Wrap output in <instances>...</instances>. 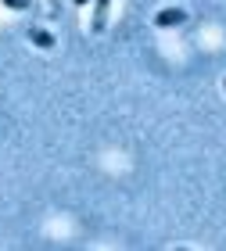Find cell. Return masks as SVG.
I'll use <instances>...</instances> for the list:
<instances>
[{
    "label": "cell",
    "mask_w": 226,
    "mask_h": 251,
    "mask_svg": "<svg viewBox=\"0 0 226 251\" xmlns=\"http://www.w3.org/2000/svg\"><path fill=\"white\" fill-rule=\"evenodd\" d=\"M183 22H187V11H179V7H165V11L154 15L158 29H173V25H183Z\"/></svg>",
    "instance_id": "1"
},
{
    "label": "cell",
    "mask_w": 226,
    "mask_h": 251,
    "mask_svg": "<svg viewBox=\"0 0 226 251\" xmlns=\"http://www.w3.org/2000/svg\"><path fill=\"white\" fill-rule=\"evenodd\" d=\"M108 7H111V0H94V22H90V29H94V32H104Z\"/></svg>",
    "instance_id": "2"
},
{
    "label": "cell",
    "mask_w": 226,
    "mask_h": 251,
    "mask_svg": "<svg viewBox=\"0 0 226 251\" xmlns=\"http://www.w3.org/2000/svg\"><path fill=\"white\" fill-rule=\"evenodd\" d=\"M29 43H32V47H40V50H54V36L47 29H29Z\"/></svg>",
    "instance_id": "3"
},
{
    "label": "cell",
    "mask_w": 226,
    "mask_h": 251,
    "mask_svg": "<svg viewBox=\"0 0 226 251\" xmlns=\"http://www.w3.org/2000/svg\"><path fill=\"white\" fill-rule=\"evenodd\" d=\"M4 4H7L11 11H25V7H29V0H4Z\"/></svg>",
    "instance_id": "4"
},
{
    "label": "cell",
    "mask_w": 226,
    "mask_h": 251,
    "mask_svg": "<svg viewBox=\"0 0 226 251\" xmlns=\"http://www.w3.org/2000/svg\"><path fill=\"white\" fill-rule=\"evenodd\" d=\"M72 4H75V7H83V4H90V0H72Z\"/></svg>",
    "instance_id": "5"
}]
</instances>
